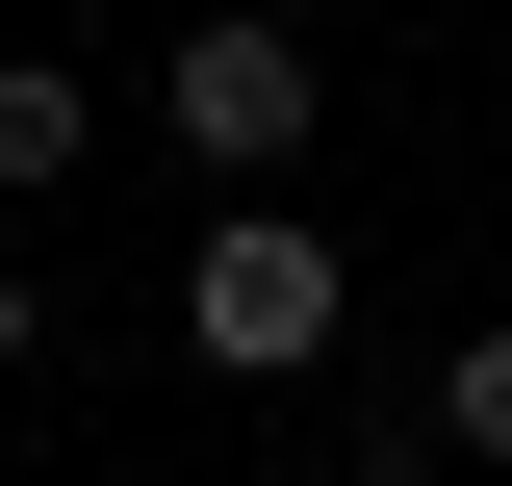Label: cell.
Here are the masks:
<instances>
[{
	"mask_svg": "<svg viewBox=\"0 0 512 486\" xmlns=\"http://www.w3.org/2000/svg\"><path fill=\"white\" fill-rule=\"evenodd\" d=\"M436 486H487V461H436Z\"/></svg>",
	"mask_w": 512,
	"mask_h": 486,
	"instance_id": "8992f818",
	"label": "cell"
},
{
	"mask_svg": "<svg viewBox=\"0 0 512 486\" xmlns=\"http://www.w3.org/2000/svg\"><path fill=\"white\" fill-rule=\"evenodd\" d=\"M308 103H333V77H308V26H256V0L154 52V128H180L205 180H282V154H308Z\"/></svg>",
	"mask_w": 512,
	"mask_h": 486,
	"instance_id": "7a4b0ae2",
	"label": "cell"
},
{
	"mask_svg": "<svg viewBox=\"0 0 512 486\" xmlns=\"http://www.w3.org/2000/svg\"><path fill=\"white\" fill-rule=\"evenodd\" d=\"M436 461H487V486H512V333H461V359H436Z\"/></svg>",
	"mask_w": 512,
	"mask_h": 486,
	"instance_id": "277c9868",
	"label": "cell"
},
{
	"mask_svg": "<svg viewBox=\"0 0 512 486\" xmlns=\"http://www.w3.org/2000/svg\"><path fill=\"white\" fill-rule=\"evenodd\" d=\"M77 154H103V103H77V77H52V52H0V205H52V180H77Z\"/></svg>",
	"mask_w": 512,
	"mask_h": 486,
	"instance_id": "3957f363",
	"label": "cell"
},
{
	"mask_svg": "<svg viewBox=\"0 0 512 486\" xmlns=\"http://www.w3.org/2000/svg\"><path fill=\"white\" fill-rule=\"evenodd\" d=\"M333 333H359V282H333L308 205H231V231L180 256V359H205V384H308Z\"/></svg>",
	"mask_w": 512,
	"mask_h": 486,
	"instance_id": "6da1fadb",
	"label": "cell"
},
{
	"mask_svg": "<svg viewBox=\"0 0 512 486\" xmlns=\"http://www.w3.org/2000/svg\"><path fill=\"white\" fill-rule=\"evenodd\" d=\"M0 384H26V256H0Z\"/></svg>",
	"mask_w": 512,
	"mask_h": 486,
	"instance_id": "5b68a950",
	"label": "cell"
}]
</instances>
